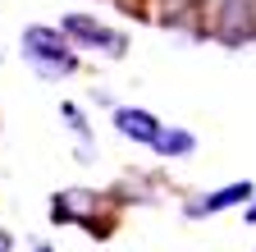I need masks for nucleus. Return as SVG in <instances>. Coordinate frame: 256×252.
<instances>
[{"label":"nucleus","mask_w":256,"mask_h":252,"mask_svg":"<svg viewBox=\"0 0 256 252\" xmlns=\"http://www.w3.org/2000/svg\"><path fill=\"white\" fill-rule=\"evenodd\" d=\"M247 215H252V220H256V202H252V206H247Z\"/></svg>","instance_id":"nucleus-10"},{"label":"nucleus","mask_w":256,"mask_h":252,"mask_svg":"<svg viewBox=\"0 0 256 252\" xmlns=\"http://www.w3.org/2000/svg\"><path fill=\"white\" fill-rule=\"evenodd\" d=\"M256 193V188L242 179V183H229V188H215V193L197 197V202H188V215H215V211H229V206H242L247 197Z\"/></svg>","instance_id":"nucleus-5"},{"label":"nucleus","mask_w":256,"mask_h":252,"mask_svg":"<svg viewBox=\"0 0 256 252\" xmlns=\"http://www.w3.org/2000/svg\"><path fill=\"white\" fill-rule=\"evenodd\" d=\"M64 33H69L74 42H82V46H101L106 55H124V33H114V28H106V23H96V19H87V14H69L64 19Z\"/></svg>","instance_id":"nucleus-3"},{"label":"nucleus","mask_w":256,"mask_h":252,"mask_svg":"<svg viewBox=\"0 0 256 252\" xmlns=\"http://www.w3.org/2000/svg\"><path fill=\"white\" fill-rule=\"evenodd\" d=\"M23 55H28L42 74H74V69H78L74 46L64 42L55 28H28V33H23Z\"/></svg>","instance_id":"nucleus-1"},{"label":"nucleus","mask_w":256,"mask_h":252,"mask_svg":"<svg viewBox=\"0 0 256 252\" xmlns=\"http://www.w3.org/2000/svg\"><path fill=\"white\" fill-rule=\"evenodd\" d=\"M96 206V193H60L55 197V206H50V220H60V225H69V220H82L87 211Z\"/></svg>","instance_id":"nucleus-7"},{"label":"nucleus","mask_w":256,"mask_h":252,"mask_svg":"<svg viewBox=\"0 0 256 252\" xmlns=\"http://www.w3.org/2000/svg\"><path fill=\"white\" fill-rule=\"evenodd\" d=\"M10 247H14V238H10L5 229H0V252H10Z\"/></svg>","instance_id":"nucleus-9"},{"label":"nucleus","mask_w":256,"mask_h":252,"mask_svg":"<svg viewBox=\"0 0 256 252\" xmlns=\"http://www.w3.org/2000/svg\"><path fill=\"white\" fill-rule=\"evenodd\" d=\"M156 151L160 156H188L192 151V133H183V129H165L156 138Z\"/></svg>","instance_id":"nucleus-8"},{"label":"nucleus","mask_w":256,"mask_h":252,"mask_svg":"<svg viewBox=\"0 0 256 252\" xmlns=\"http://www.w3.org/2000/svg\"><path fill=\"white\" fill-rule=\"evenodd\" d=\"M206 0H160V23L165 28H197Z\"/></svg>","instance_id":"nucleus-6"},{"label":"nucleus","mask_w":256,"mask_h":252,"mask_svg":"<svg viewBox=\"0 0 256 252\" xmlns=\"http://www.w3.org/2000/svg\"><path fill=\"white\" fill-rule=\"evenodd\" d=\"M114 124H119V133H124V138L146 142V147H156V138L165 133V124H160L151 110H133V106H119V110H114Z\"/></svg>","instance_id":"nucleus-4"},{"label":"nucleus","mask_w":256,"mask_h":252,"mask_svg":"<svg viewBox=\"0 0 256 252\" xmlns=\"http://www.w3.org/2000/svg\"><path fill=\"white\" fill-rule=\"evenodd\" d=\"M215 37L224 46H242L256 37V0H215Z\"/></svg>","instance_id":"nucleus-2"},{"label":"nucleus","mask_w":256,"mask_h":252,"mask_svg":"<svg viewBox=\"0 0 256 252\" xmlns=\"http://www.w3.org/2000/svg\"><path fill=\"white\" fill-rule=\"evenodd\" d=\"M37 252H55V247H46V243H42V247H37Z\"/></svg>","instance_id":"nucleus-11"}]
</instances>
